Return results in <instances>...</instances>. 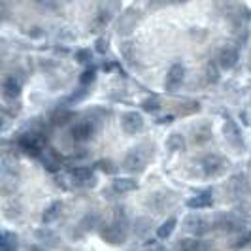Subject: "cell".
<instances>
[{
    "label": "cell",
    "instance_id": "obj_1",
    "mask_svg": "<svg viewBox=\"0 0 251 251\" xmlns=\"http://www.w3.org/2000/svg\"><path fill=\"white\" fill-rule=\"evenodd\" d=\"M151 151H153V148H150L148 144L130 148V150L126 151L121 168H123L125 172H128V174H138V172H142V170L146 168L148 161H150Z\"/></svg>",
    "mask_w": 251,
    "mask_h": 251
},
{
    "label": "cell",
    "instance_id": "obj_2",
    "mask_svg": "<svg viewBox=\"0 0 251 251\" xmlns=\"http://www.w3.org/2000/svg\"><path fill=\"white\" fill-rule=\"evenodd\" d=\"M100 238L112 246H121L128 238V225L112 219V223H106L100 228Z\"/></svg>",
    "mask_w": 251,
    "mask_h": 251
},
{
    "label": "cell",
    "instance_id": "obj_3",
    "mask_svg": "<svg viewBox=\"0 0 251 251\" xmlns=\"http://www.w3.org/2000/svg\"><path fill=\"white\" fill-rule=\"evenodd\" d=\"M228 159L217 155V153H212V155H206L201 159V168L202 174L206 177H219L223 176L226 170H228Z\"/></svg>",
    "mask_w": 251,
    "mask_h": 251
},
{
    "label": "cell",
    "instance_id": "obj_4",
    "mask_svg": "<svg viewBox=\"0 0 251 251\" xmlns=\"http://www.w3.org/2000/svg\"><path fill=\"white\" fill-rule=\"evenodd\" d=\"M176 202V193H172V191H157V193L150 195V199L146 201V206L150 208L151 212H155V214H164L166 210L174 208Z\"/></svg>",
    "mask_w": 251,
    "mask_h": 251
},
{
    "label": "cell",
    "instance_id": "obj_5",
    "mask_svg": "<svg viewBox=\"0 0 251 251\" xmlns=\"http://www.w3.org/2000/svg\"><path fill=\"white\" fill-rule=\"evenodd\" d=\"M183 226L191 234H195V238H199V236H204V234H208L212 230V221H208L201 214H189L183 219Z\"/></svg>",
    "mask_w": 251,
    "mask_h": 251
},
{
    "label": "cell",
    "instance_id": "obj_6",
    "mask_svg": "<svg viewBox=\"0 0 251 251\" xmlns=\"http://www.w3.org/2000/svg\"><path fill=\"white\" fill-rule=\"evenodd\" d=\"M226 191L230 195V199H246L251 195V183L246 174H236L228 179Z\"/></svg>",
    "mask_w": 251,
    "mask_h": 251
},
{
    "label": "cell",
    "instance_id": "obj_7",
    "mask_svg": "<svg viewBox=\"0 0 251 251\" xmlns=\"http://www.w3.org/2000/svg\"><path fill=\"white\" fill-rule=\"evenodd\" d=\"M119 123H121L123 132L128 134V136H136V134H140V132L144 130V125H146V123H144V117H142V113L140 112L121 113Z\"/></svg>",
    "mask_w": 251,
    "mask_h": 251
},
{
    "label": "cell",
    "instance_id": "obj_8",
    "mask_svg": "<svg viewBox=\"0 0 251 251\" xmlns=\"http://www.w3.org/2000/svg\"><path fill=\"white\" fill-rule=\"evenodd\" d=\"M183 79H185V66L181 63H174L168 68L166 79H164V89H166V93H176L177 89L181 87Z\"/></svg>",
    "mask_w": 251,
    "mask_h": 251
},
{
    "label": "cell",
    "instance_id": "obj_9",
    "mask_svg": "<svg viewBox=\"0 0 251 251\" xmlns=\"http://www.w3.org/2000/svg\"><path fill=\"white\" fill-rule=\"evenodd\" d=\"M223 134H225V140L232 146V148L244 146L242 130H240V126L236 125V121H234L232 117H226L225 119V123H223Z\"/></svg>",
    "mask_w": 251,
    "mask_h": 251
},
{
    "label": "cell",
    "instance_id": "obj_10",
    "mask_svg": "<svg viewBox=\"0 0 251 251\" xmlns=\"http://www.w3.org/2000/svg\"><path fill=\"white\" fill-rule=\"evenodd\" d=\"M240 61V53L236 48H230V46H226L223 50L219 51V55H217V64H219V68L221 70H232Z\"/></svg>",
    "mask_w": 251,
    "mask_h": 251
},
{
    "label": "cell",
    "instance_id": "obj_11",
    "mask_svg": "<svg viewBox=\"0 0 251 251\" xmlns=\"http://www.w3.org/2000/svg\"><path fill=\"white\" fill-rule=\"evenodd\" d=\"M19 148L28 155H40L44 151V144L38 134H23L19 138Z\"/></svg>",
    "mask_w": 251,
    "mask_h": 251
},
{
    "label": "cell",
    "instance_id": "obj_12",
    "mask_svg": "<svg viewBox=\"0 0 251 251\" xmlns=\"http://www.w3.org/2000/svg\"><path fill=\"white\" fill-rule=\"evenodd\" d=\"M2 95L6 100H15L21 95V81L15 75H6L2 79Z\"/></svg>",
    "mask_w": 251,
    "mask_h": 251
},
{
    "label": "cell",
    "instance_id": "obj_13",
    "mask_svg": "<svg viewBox=\"0 0 251 251\" xmlns=\"http://www.w3.org/2000/svg\"><path fill=\"white\" fill-rule=\"evenodd\" d=\"M70 134H72L74 142H79V144H83V142H87V140L93 138V134H95V128H93V125H91L89 121H79V123H75V125L72 126Z\"/></svg>",
    "mask_w": 251,
    "mask_h": 251
},
{
    "label": "cell",
    "instance_id": "obj_14",
    "mask_svg": "<svg viewBox=\"0 0 251 251\" xmlns=\"http://www.w3.org/2000/svg\"><path fill=\"white\" fill-rule=\"evenodd\" d=\"M70 176H72V181H74L75 185H95V181H97L93 170H91V168H85V166L74 168V170L70 172Z\"/></svg>",
    "mask_w": 251,
    "mask_h": 251
},
{
    "label": "cell",
    "instance_id": "obj_15",
    "mask_svg": "<svg viewBox=\"0 0 251 251\" xmlns=\"http://www.w3.org/2000/svg\"><path fill=\"white\" fill-rule=\"evenodd\" d=\"M110 21H112V12L106 10V8H100L91 19V32H97V34L102 32L106 26L110 25Z\"/></svg>",
    "mask_w": 251,
    "mask_h": 251
},
{
    "label": "cell",
    "instance_id": "obj_16",
    "mask_svg": "<svg viewBox=\"0 0 251 251\" xmlns=\"http://www.w3.org/2000/svg\"><path fill=\"white\" fill-rule=\"evenodd\" d=\"M34 236H36L38 242H42L44 246H48V248H57L59 246V234L55 232V230H51L50 226H42V228H38L36 232H34Z\"/></svg>",
    "mask_w": 251,
    "mask_h": 251
},
{
    "label": "cell",
    "instance_id": "obj_17",
    "mask_svg": "<svg viewBox=\"0 0 251 251\" xmlns=\"http://www.w3.org/2000/svg\"><path fill=\"white\" fill-rule=\"evenodd\" d=\"M100 225V215L97 214V212H89V214H85L81 219H79V223H77V232L79 234H85V232H91L95 226Z\"/></svg>",
    "mask_w": 251,
    "mask_h": 251
},
{
    "label": "cell",
    "instance_id": "obj_18",
    "mask_svg": "<svg viewBox=\"0 0 251 251\" xmlns=\"http://www.w3.org/2000/svg\"><path fill=\"white\" fill-rule=\"evenodd\" d=\"M214 204V197H212V191H204V193H199L197 197L189 199L187 206L191 210H204V208H210Z\"/></svg>",
    "mask_w": 251,
    "mask_h": 251
},
{
    "label": "cell",
    "instance_id": "obj_19",
    "mask_svg": "<svg viewBox=\"0 0 251 251\" xmlns=\"http://www.w3.org/2000/svg\"><path fill=\"white\" fill-rule=\"evenodd\" d=\"M112 187L115 193L125 195V193H132L138 189V181L134 177H115L112 181Z\"/></svg>",
    "mask_w": 251,
    "mask_h": 251
},
{
    "label": "cell",
    "instance_id": "obj_20",
    "mask_svg": "<svg viewBox=\"0 0 251 251\" xmlns=\"http://www.w3.org/2000/svg\"><path fill=\"white\" fill-rule=\"evenodd\" d=\"M215 226L219 228V230H225V232H234V230H244V221L240 223L236 217H232V215H221V217H217V221H215Z\"/></svg>",
    "mask_w": 251,
    "mask_h": 251
},
{
    "label": "cell",
    "instance_id": "obj_21",
    "mask_svg": "<svg viewBox=\"0 0 251 251\" xmlns=\"http://www.w3.org/2000/svg\"><path fill=\"white\" fill-rule=\"evenodd\" d=\"M212 136H214V130H212V126L208 125V123H201L197 128H193V142L197 146L208 144L212 140Z\"/></svg>",
    "mask_w": 251,
    "mask_h": 251
},
{
    "label": "cell",
    "instance_id": "obj_22",
    "mask_svg": "<svg viewBox=\"0 0 251 251\" xmlns=\"http://www.w3.org/2000/svg\"><path fill=\"white\" fill-rule=\"evenodd\" d=\"M63 214V202L55 201L51 202L50 206L44 210V214H42V221H44V225H51V223H55L59 217Z\"/></svg>",
    "mask_w": 251,
    "mask_h": 251
},
{
    "label": "cell",
    "instance_id": "obj_23",
    "mask_svg": "<svg viewBox=\"0 0 251 251\" xmlns=\"http://www.w3.org/2000/svg\"><path fill=\"white\" fill-rule=\"evenodd\" d=\"M19 246V238L15 232L10 230H2V236H0V250L2 251H17Z\"/></svg>",
    "mask_w": 251,
    "mask_h": 251
},
{
    "label": "cell",
    "instance_id": "obj_24",
    "mask_svg": "<svg viewBox=\"0 0 251 251\" xmlns=\"http://www.w3.org/2000/svg\"><path fill=\"white\" fill-rule=\"evenodd\" d=\"M177 225V219L176 215H170V217H166V221L161 223V226L157 228V238L159 240H166L172 236V232H174V228Z\"/></svg>",
    "mask_w": 251,
    "mask_h": 251
},
{
    "label": "cell",
    "instance_id": "obj_25",
    "mask_svg": "<svg viewBox=\"0 0 251 251\" xmlns=\"http://www.w3.org/2000/svg\"><path fill=\"white\" fill-rule=\"evenodd\" d=\"M166 148L172 151V153H181V151L185 150V136L179 134V132H172L166 138Z\"/></svg>",
    "mask_w": 251,
    "mask_h": 251
},
{
    "label": "cell",
    "instance_id": "obj_26",
    "mask_svg": "<svg viewBox=\"0 0 251 251\" xmlns=\"http://www.w3.org/2000/svg\"><path fill=\"white\" fill-rule=\"evenodd\" d=\"M134 8H130V10H126L125 15H123V19H121V23H119V34L123 32V34H126V32H130V28L136 25V21H138V15H134Z\"/></svg>",
    "mask_w": 251,
    "mask_h": 251
},
{
    "label": "cell",
    "instance_id": "obj_27",
    "mask_svg": "<svg viewBox=\"0 0 251 251\" xmlns=\"http://www.w3.org/2000/svg\"><path fill=\"white\" fill-rule=\"evenodd\" d=\"M179 251H204V242L199 238H181L177 242Z\"/></svg>",
    "mask_w": 251,
    "mask_h": 251
},
{
    "label": "cell",
    "instance_id": "obj_28",
    "mask_svg": "<svg viewBox=\"0 0 251 251\" xmlns=\"http://www.w3.org/2000/svg\"><path fill=\"white\" fill-rule=\"evenodd\" d=\"M142 110L144 112H157L159 108H161V102L159 99H155V97H151V99H146V100H142Z\"/></svg>",
    "mask_w": 251,
    "mask_h": 251
},
{
    "label": "cell",
    "instance_id": "obj_29",
    "mask_svg": "<svg viewBox=\"0 0 251 251\" xmlns=\"http://www.w3.org/2000/svg\"><path fill=\"white\" fill-rule=\"evenodd\" d=\"M217 66H219V64H215V63H208V66H206V75H208V81H210V83H215V81L219 79Z\"/></svg>",
    "mask_w": 251,
    "mask_h": 251
},
{
    "label": "cell",
    "instance_id": "obj_30",
    "mask_svg": "<svg viewBox=\"0 0 251 251\" xmlns=\"http://www.w3.org/2000/svg\"><path fill=\"white\" fill-rule=\"evenodd\" d=\"M97 166L100 168L102 172H106V174H115V172H117V166H115L112 161H99Z\"/></svg>",
    "mask_w": 251,
    "mask_h": 251
},
{
    "label": "cell",
    "instance_id": "obj_31",
    "mask_svg": "<svg viewBox=\"0 0 251 251\" xmlns=\"http://www.w3.org/2000/svg\"><path fill=\"white\" fill-rule=\"evenodd\" d=\"M136 225H140L138 228H134V232H136L138 236H144V234L150 232V226H146V225H150V219H138Z\"/></svg>",
    "mask_w": 251,
    "mask_h": 251
},
{
    "label": "cell",
    "instance_id": "obj_32",
    "mask_svg": "<svg viewBox=\"0 0 251 251\" xmlns=\"http://www.w3.org/2000/svg\"><path fill=\"white\" fill-rule=\"evenodd\" d=\"M93 79H95V70H85V72L81 74V77H79L81 85H87V83H91Z\"/></svg>",
    "mask_w": 251,
    "mask_h": 251
},
{
    "label": "cell",
    "instance_id": "obj_33",
    "mask_svg": "<svg viewBox=\"0 0 251 251\" xmlns=\"http://www.w3.org/2000/svg\"><path fill=\"white\" fill-rule=\"evenodd\" d=\"M75 59H77V63H87V61H91V53L85 50L77 51L75 53Z\"/></svg>",
    "mask_w": 251,
    "mask_h": 251
},
{
    "label": "cell",
    "instance_id": "obj_34",
    "mask_svg": "<svg viewBox=\"0 0 251 251\" xmlns=\"http://www.w3.org/2000/svg\"><path fill=\"white\" fill-rule=\"evenodd\" d=\"M97 50L100 51V53H104V51L108 50V40H104V38H99V40H97Z\"/></svg>",
    "mask_w": 251,
    "mask_h": 251
},
{
    "label": "cell",
    "instance_id": "obj_35",
    "mask_svg": "<svg viewBox=\"0 0 251 251\" xmlns=\"http://www.w3.org/2000/svg\"><path fill=\"white\" fill-rule=\"evenodd\" d=\"M240 214L251 215V204H242V206H240Z\"/></svg>",
    "mask_w": 251,
    "mask_h": 251
},
{
    "label": "cell",
    "instance_id": "obj_36",
    "mask_svg": "<svg viewBox=\"0 0 251 251\" xmlns=\"http://www.w3.org/2000/svg\"><path fill=\"white\" fill-rule=\"evenodd\" d=\"M146 251H166V250H164L161 244H151V246Z\"/></svg>",
    "mask_w": 251,
    "mask_h": 251
},
{
    "label": "cell",
    "instance_id": "obj_37",
    "mask_svg": "<svg viewBox=\"0 0 251 251\" xmlns=\"http://www.w3.org/2000/svg\"><path fill=\"white\" fill-rule=\"evenodd\" d=\"M28 251H42V250H40L38 246H32V248H28Z\"/></svg>",
    "mask_w": 251,
    "mask_h": 251
}]
</instances>
